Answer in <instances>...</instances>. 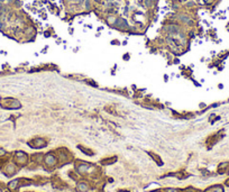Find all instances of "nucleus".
Wrapping results in <instances>:
<instances>
[{
	"label": "nucleus",
	"mask_w": 229,
	"mask_h": 192,
	"mask_svg": "<svg viewBox=\"0 0 229 192\" xmlns=\"http://www.w3.org/2000/svg\"><path fill=\"white\" fill-rule=\"evenodd\" d=\"M0 105L4 107V108H8V109H17V108H20V103L18 100H15V99H2L0 100Z\"/></svg>",
	"instance_id": "1"
},
{
	"label": "nucleus",
	"mask_w": 229,
	"mask_h": 192,
	"mask_svg": "<svg viewBox=\"0 0 229 192\" xmlns=\"http://www.w3.org/2000/svg\"><path fill=\"white\" fill-rule=\"evenodd\" d=\"M14 160H15V162H16V164L25 165L28 161V156H27V154L24 153V152H17V153L15 154Z\"/></svg>",
	"instance_id": "2"
},
{
	"label": "nucleus",
	"mask_w": 229,
	"mask_h": 192,
	"mask_svg": "<svg viewBox=\"0 0 229 192\" xmlns=\"http://www.w3.org/2000/svg\"><path fill=\"white\" fill-rule=\"evenodd\" d=\"M44 163L47 168H54L56 163H57V158L53 154H46L45 157H44Z\"/></svg>",
	"instance_id": "3"
},
{
	"label": "nucleus",
	"mask_w": 229,
	"mask_h": 192,
	"mask_svg": "<svg viewBox=\"0 0 229 192\" xmlns=\"http://www.w3.org/2000/svg\"><path fill=\"white\" fill-rule=\"evenodd\" d=\"M31 145H32V147H35V148H42V147L46 146V142L44 141L43 138H35L31 143Z\"/></svg>",
	"instance_id": "4"
},
{
	"label": "nucleus",
	"mask_w": 229,
	"mask_h": 192,
	"mask_svg": "<svg viewBox=\"0 0 229 192\" xmlns=\"http://www.w3.org/2000/svg\"><path fill=\"white\" fill-rule=\"evenodd\" d=\"M90 168H91V165L87 164V163H80V164L76 165V170H78V172H79L80 174H85V173H88V171H89Z\"/></svg>",
	"instance_id": "5"
},
{
	"label": "nucleus",
	"mask_w": 229,
	"mask_h": 192,
	"mask_svg": "<svg viewBox=\"0 0 229 192\" xmlns=\"http://www.w3.org/2000/svg\"><path fill=\"white\" fill-rule=\"evenodd\" d=\"M5 173H6V175H14L15 173H16V165L15 164H8L6 166V169H5Z\"/></svg>",
	"instance_id": "6"
},
{
	"label": "nucleus",
	"mask_w": 229,
	"mask_h": 192,
	"mask_svg": "<svg viewBox=\"0 0 229 192\" xmlns=\"http://www.w3.org/2000/svg\"><path fill=\"white\" fill-rule=\"evenodd\" d=\"M228 170H229V162H224V163L219 164V166H218V172L220 173V174H224Z\"/></svg>",
	"instance_id": "7"
},
{
	"label": "nucleus",
	"mask_w": 229,
	"mask_h": 192,
	"mask_svg": "<svg viewBox=\"0 0 229 192\" xmlns=\"http://www.w3.org/2000/svg\"><path fill=\"white\" fill-rule=\"evenodd\" d=\"M205 192H224V188L221 185L217 184V185H212L205 190Z\"/></svg>",
	"instance_id": "8"
},
{
	"label": "nucleus",
	"mask_w": 229,
	"mask_h": 192,
	"mask_svg": "<svg viewBox=\"0 0 229 192\" xmlns=\"http://www.w3.org/2000/svg\"><path fill=\"white\" fill-rule=\"evenodd\" d=\"M76 189H78L79 192H88L89 191V185L85 182H80L78 187H76Z\"/></svg>",
	"instance_id": "9"
},
{
	"label": "nucleus",
	"mask_w": 229,
	"mask_h": 192,
	"mask_svg": "<svg viewBox=\"0 0 229 192\" xmlns=\"http://www.w3.org/2000/svg\"><path fill=\"white\" fill-rule=\"evenodd\" d=\"M20 184V179L19 180H12L11 182H9V184H8V188L10 189V190H16Z\"/></svg>",
	"instance_id": "10"
},
{
	"label": "nucleus",
	"mask_w": 229,
	"mask_h": 192,
	"mask_svg": "<svg viewBox=\"0 0 229 192\" xmlns=\"http://www.w3.org/2000/svg\"><path fill=\"white\" fill-rule=\"evenodd\" d=\"M78 147H79V148L81 149V151H82V152H83V153H84V154H87V155H90V156H92V155H93V153H92V152H91L90 149H87V148H84V147H83V146H78Z\"/></svg>",
	"instance_id": "11"
},
{
	"label": "nucleus",
	"mask_w": 229,
	"mask_h": 192,
	"mask_svg": "<svg viewBox=\"0 0 229 192\" xmlns=\"http://www.w3.org/2000/svg\"><path fill=\"white\" fill-rule=\"evenodd\" d=\"M150 156H152V157H153V158H154V160H155V161H156V163H157L158 165H162V164H163V163H162V161H161V158H160V157H157V156H156V155H155V154H153V153H150Z\"/></svg>",
	"instance_id": "12"
},
{
	"label": "nucleus",
	"mask_w": 229,
	"mask_h": 192,
	"mask_svg": "<svg viewBox=\"0 0 229 192\" xmlns=\"http://www.w3.org/2000/svg\"><path fill=\"white\" fill-rule=\"evenodd\" d=\"M114 161H116V157H112V158H108V160H103L102 163H103V164H107V165H108V164H111V163H112V162H114Z\"/></svg>",
	"instance_id": "13"
},
{
	"label": "nucleus",
	"mask_w": 229,
	"mask_h": 192,
	"mask_svg": "<svg viewBox=\"0 0 229 192\" xmlns=\"http://www.w3.org/2000/svg\"><path fill=\"white\" fill-rule=\"evenodd\" d=\"M161 192H180V190H178V189H174V188H167V189L162 190Z\"/></svg>",
	"instance_id": "14"
},
{
	"label": "nucleus",
	"mask_w": 229,
	"mask_h": 192,
	"mask_svg": "<svg viewBox=\"0 0 229 192\" xmlns=\"http://www.w3.org/2000/svg\"><path fill=\"white\" fill-rule=\"evenodd\" d=\"M185 192H198V190H194V189H192V188H189V189H186Z\"/></svg>",
	"instance_id": "15"
},
{
	"label": "nucleus",
	"mask_w": 229,
	"mask_h": 192,
	"mask_svg": "<svg viewBox=\"0 0 229 192\" xmlns=\"http://www.w3.org/2000/svg\"><path fill=\"white\" fill-rule=\"evenodd\" d=\"M5 155V151L4 149H0V156H4Z\"/></svg>",
	"instance_id": "16"
},
{
	"label": "nucleus",
	"mask_w": 229,
	"mask_h": 192,
	"mask_svg": "<svg viewBox=\"0 0 229 192\" xmlns=\"http://www.w3.org/2000/svg\"><path fill=\"white\" fill-rule=\"evenodd\" d=\"M226 184H227V185H228V187H229V179H228V180H227V181H226Z\"/></svg>",
	"instance_id": "17"
},
{
	"label": "nucleus",
	"mask_w": 229,
	"mask_h": 192,
	"mask_svg": "<svg viewBox=\"0 0 229 192\" xmlns=\"http://www.w3.org/2000/svg\"><path fill=\"white\" fill-rule=\"evenodd\" d=\"M119 192H126V191H119Z\"/></svg>",
	"instance_id": "18"
}]
</instances>
